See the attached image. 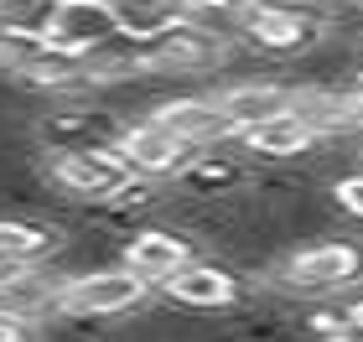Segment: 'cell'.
<instances>
[{
    "mask_svg": "<svg viewBox=\"0 0 363 342\" xmlns=\"http://www.w3.org/2000/svg\"><path fill=\"white\" fill-rule=\"evenodd\" d=\"M125 114H114L104 104H47L37 120H31V140L42 151H99V145L120 140Z\"/></svg>",
    "mask_w": 363,
    "mask_h": 342,
    "instance_id": "5b68a950",
    "label": "cell"
},
{
    "mask_svg": "<svg viewBox=\"0 0 363 342\" xmlns=\"http://www.w3.org/2000/svg\"><path fill=\"white\" fill-rule=\"evenodd\" d=\"M109 11H114L120 37L125 42H140V47L151 37H161L167 26L187 21V6H182V0H109Z\"/></svg>",
    "mask_w": 363,
    "mask_h": 342,
    "instance_id": "2e32d148",
    "label": "cell"
},
{
    "mask_svg": "<svg viewBox=\"0 0 363 342\" xmlns=\"http://www.w3.org/2000/svg\"><path fill=\"white\" fill-rule=\"evenodd\" d=\"M228 31L259 57H306L327 37V6L322 0H244Z\"/></svg>",
    "mask_w": 363,
    "mask_h": 342,
    "instance_id": "7a4b0ae2",
    "label": "cell"
},
{
    "mask_svg": "<svg viewBox=\"0 0 363 342\" xmlns=\"http://www.w3.org/2000/svg\"><path fill=\"white\" fill-rule=\"evenodd\" d=\"M337 6H363V0H337Z\"/></svg>",
    "mask_w": 363,
    "mask_h": 342,
    "instance_id": "ffe728a7",
    "label": "cell"
},
{
    "mask_svg": "<svg viewBox=\"0 0 363 342\" xmlns=\"http://www.w3.org/2000/svg\"><path fill=\"white\" fill-rule=\"evenodd\" d=\"M37 171L57 198L84 203V207L109 203L125 182H135V171L125 166V156L114 145H99V151H42Z\"/></svg>",
    "mask_w": 363,
    "mask_h": 342,
    "instance_id": "277c9868",
    "label": "cell"
},
{
    "mask_svg": "<svg viewBox=\"0 0 363 342\" xmlns=\"http://www.w3.org/2000/svg\"><path fill=\"white\" fill-rule=\"evenodd\" d=\"M156 301V285L140 280L130 265L109 259V265H89V270H68L57 296V317H78V321H120V317H140Z\"/></svg>",
    "mask_w": 363,
    "mask_h": 342,
    "instance_id": "3957f363",
    "label": "cell"
},
{
    "mask_svg": "<svg viewBox=\"0 0 363 342\" xmlns=\"http://www.w3.org/2000/svg\"><path fill=\"white\" fill-rule=\"evenodd\" d=\"M68 275L57 270V259L47 265H0V312L21 321H57V296Z\"/></svg>",
    "mask_w": 363,
    "mask_h": 342,
    "instance_id": "30bf717a",
    "label": "cell"
},
{
    "mask_svg": "<svg viewBox=\"0 0 363 342\" xmlns=\"http://www.w3.org/2000/svg\"><path fill=\"white\" fill-rule=\"evenodd\" d=\"M151 120H161L177 140H187L192 151H213V145H234V125L223 120V109L213 104V93H172V99H156Z\"/></svg>",
    "mask_w": 363,
    "mask_h": 342,
    "instance_id": "7c38bea8",
    "label": "cell"
},
{
    "mask_svg": "<svg viewBox=\"0 0 363 342\" xmlns=\"http://www.w3.org/2000/svg\"><path fill=\"white\" fill-rule=\"evenodd\" d=\"M327 198H333V207H337L342 218L363 223V161H358V166H348L342 176H333V182H327Z\"/></svg>",
    "mask_w": 363,
    "mask_h": 342,
    "instance_id": "e0dca14e",
    "label": "cell"
},
{
    "mask_svg": "<svg viewBox=\"0 0 363 342\" xmlns=\"http://www.w3.org/2000/svg\"><path fill=\"white\" fill-rule=\"evenodd\" d=\"M317 140H322L317 125H311L296 104L234 135V145H239L250 161H259V166H301V161L317 151Z\"/></svg>",
    "mask_w": 363,
    "mask_h": 342,
    "instance_id": "ba28073f",
    "label": "cell"
},
{
    "mask_svg": "<svg viewBox=\"0 0 363 342\" xmlns=\"http://www.w3.org/2000/svg\"><path fill=\"white\" fill-rule=\"evenodd\" d=\"M114 37H120V26H114L109 0H57L52 26H47V47L73 57H89L99 47H109Z\"/></svg>",
    "mask_w": 363,
    "mask_h": 342,
    "instance_id": "4fadbf2b",
    "label": "cell"
},
{
    "mask_svg": "<svg viewBox=\"0 0 363 342\" xmlns=\"http://www.w3.org/2000/svg\"><path fill=\"white\" fill-rule=\"evenodd\" d=\"M114 151L125 156V166L135 171V176H145V182H177L182 176V166L197 156L187 140H177L161 120H151V114H135V120H125L120 125V140H114Z\"/></svg>",
    "mask_w": 363,
    "mask_h": 342,
    "instance_id": "8992f818",
    "label": "cell"
},
{
    "mask_svg": "<svg viewBox=\"0 0 363 342\" xmlns=\"http://www.w3.org/2000/svg\"><path fill=\"white\" fill-rule=\"evenodd\" d=\"M62 249H68V234L52 218H0V265H47V259H62Z\"/></svg>",
    "mask_w": 363,
    "mask_h": 342,
    "instance_id": "9a60e30c",
    "label": "cell"
},
{
    "mask_svg": "<svg viewBox=\"0 0 363 342\" xmlns=\"http://www.w3.org/2000/svg\"><path fill=\"white\" fill-rule=\"evenodd\" d=\"M265 285L306 301H337L348 290H363V239H311L301 249L275 254Z\"/></svg>",
    "mask_w": 363,
    "mask_h": 342,
    "instance_id": "6da1fadb",
    "label": "cell"
},
{
    "mask_svg": "<svg viewBox=\"0 0 363 342\" xmlns=\"http://www.w3.org/2000/svg\"><path fill=\"white\" fill-rule=\"evenodd\" d=\"M161 301L182 306V312H234L244 301V280L234 265H223V259H208V254H192L187 265H182L167 285L156 290Z\"/></svg>",
    "mask_w": 363,
    "mask_h": 342,
    "instance_id": "52a82bcc",
    "label": "cell"
},
{
    "mask_svg": "<svg viewBox=\"0 0 363 342\" xmlns=\"http://www.w3.org/2000/svg\"><path fill=\"white\" fill-rule=\"evenodd\" d=\"M255 182V161L239 151V145H213V151H197L177 176V192L187 198H203V203H223V198H239L250 192Z\"/></svg>",
    "mask_w": 363,
    "mask_h": 342,
    "instance_id": "8fae6325",
    "label": "cell"
},
{
    "mask_svg": "<svg viewBox=\"0 0 363 342\" xmlns=\"http://www.w3.org/2000/svg\"><path fill=\"white\" fill-rule=\"evenodd\" d=\"M0 342H42V327H37V321H21V317L0 312Z\"/></svg>",
    "mask_w": 363,
    "mask_h": 342,
    "instance_id": "d6986e66",
    "label": "cell"
},
{
    "mask_svg": "<svg viewBox=\"0 0 363 342\" xmlns=\"http://www.w3.org/2000/svg\"><path fill=\"white\" fill-rule=\"evenodd\" d=\"M213 104L223 109V120L234 125V135H239V130H250L259 120H270V114L291 109L296 104V84L291 78H234V84L213 89Z\"/></svg>",
    "mask_w": 363,
    "mask_h": 342,
    "instance_id": "5bb4252c",
    "label": "cell"
},
{
    "mask_svg": "<svg viewBox=\"0 0 363 342\" xmlns=\"http://www.w3.org/2000/svg\"><path fill=\"white\" fill-rule=\"evenodd\" d=\"M182 6H187V16H197V21H218V26H228L244 0H182Z\"/></svg>",
    "mask_w": 363,
    "mask_h": 342,
    "instance_id": "ac0fdd59",
    "label": "cell"
},
{
    "mask_svg": "<svg viewBox=\"0 0 363 342\" xmlns=\"http://www.w3.org/2000/svg\"><path fill=\"white\" fill-rule=\"evenodd\" d=\"M197 254V244L182 234L177 223H135L130 239L120 244V265H130L140 280H151L156 290Z\"/></svg>",
    "mask_w": 363,
    "mask_h": 342,
    "instance_id": "9c48e42d",
    "label": "cell"
}]
</instances>
